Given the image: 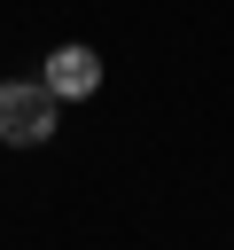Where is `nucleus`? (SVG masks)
Listing matches in <instances>:
<instances>
[{
  "instance_id": "obj_2",
  "label": "nucleus",
  "mask_w": 234,
  "mask_h": 250,
  "mask_svg": "<svg viewBox=\"0 0 234 250\" xmlns=\"http://www.w3.org/2000/svg\"><path fill=\"white\" fill-rule=\"evenodd\" d=\"M47 94H55V102L101 94V55H94V47H55V55H47Z\"/></svg>"
},
{
  "instance_id": "obj_1",
  "label": "nucleus",
  "mask_w": 234,
  "mask_h": 250,
  "mask_svg": "<svg viewBox=\"0 0 234 250\" xmlns=\"http://www.w3.org/2000/svg\"><path fill=\"white\" fill-rule=\"evenodd\" d=\"M55 133V94L47 78H0V141L8 148H39Z\"/></svg>"
}]
</instances>
